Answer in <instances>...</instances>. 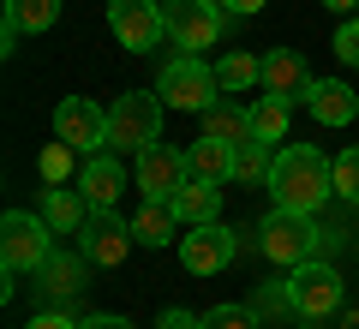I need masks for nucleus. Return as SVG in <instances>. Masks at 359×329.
Returning <instances> with one entry per match:
<instances>
[{
  "mask_svg": "<svg viewBox=\"0 0 359 329\" xmlns=\"http://www.w3.org/2000/svg\"><path fill=\"white\" fill-rule=\"evenodd\" d=\"M25 329H84V323H78L72 311H36V317L25 323Z\"/></svg>",
  "mask_w": 359,
  "mask_h": 329,
  "instance_id": "7c9ffc66",
  "label": "nucleus"
},
{
  "mask_svg": "<svg viewBox=\"0 0 359 329\" xmlns=\"http://www.w3.org/2000/svg\"><path fill=\"white\" fill-rule=\"evenodd\" d=\"M335 192H341L347 203H359V144L335 156Z\"/></svg>",
  "mask_w": 359,
  "mask_h": 329,
  "instance_id": "bb28decb",
  "label": "nucleus"
},
{
  "mask_svg": "<svg viewBox=\"0 0 359 329\" xmlns=\"http://www.w3.org/2000/svg\"><path fill=\"white\" fill-rule=\"evenodd\" d=\"M132 174H138V192H144V198L168 203L186 180H192V168H186V150H174V144H150V150H138Z\"/></svg>",
  "mask_w": 359,
  "mask_h": 329,
  "instance_id": "1a4fd4ad",
  "label": "nucleus"
},
{
  "mask_svg": "<svg viewBox=\"0 0 359 329\" xmlns=\"http://www.w3.org/2000/svg\"><path fill=\"white\" fill-rule=\"evenodd\" d=\"M252 311H257V317H287V311H294L287 281H264V288H257V300H252Z\"/></svg>",
  "mask_w": 359,
  "mask_h": 329,
  "instance_id": "a878e982",
  "label": "nucleus"
},
{
  "mask_svg": "<svg viewBox=\"0 0 359 329\" xmlns=\"http://www.w3.org/2000/svg\"><path fill=\"white\" fill-rule=\"evenodd\" d=\"M204 132L210 138H228L233 150H240V144H252V114H245V108H204Z\"/></svg>",
  "mask_w": 359,
  "mask_h": 329,
  "instance_id": "4be33fe9",
  "label": "nucleus"
},
{
  "mask_svg": "<svg viewBox=\"0 0 359 329\" xmlns=\"http://www.w3.org/2000/svg\"><path fill=\"white\" fill-rule=\"evenodd\" d=\"M306 114L318 120V126H347V120L359 114V96L341 84V78H311V90H306Z\"/></svg>",
  "mask_w": 359,
  "mask_h": 329,
  "instance_id": "2eb2a0df",
  "label": "nucleus"
},
{
  "mask_svg": "<svg viewBox=\"0 0 359 329\" xmlns=\"http://www.w3.org/2000/svg\"><path fill=\"white\" fill-rule=\"evenodd\" d=\"M72 144H48V150H42V180H48V186H66V174H72Z\"/></svg>",
  "mask_w": 359,
  "mask_h": 329,
  "instance_id": "c85d7f7f",
  "label": "nucleus"
},
{
  "mask_svg": "<svg viewBox=\"0 0 359 329\" xmlns=\"http://www.w3.org/2000/svg\"><path fill=\"white\" fill-rule=\"evenodd\" d=\"M84 269H96L84 252H60V246H54L48 264L36 269V288L48 293V300H78V293H84Z\"/></svg>",
  "mask_w": 359,
  "mask_h": 329,
  "instance_id": "4468645a",
  "label": "nucleus"
},
{
  "mask_svg": "<svg viewBox=\"0 0 359 329\" xmlns=\"http://www.w3.org/2000/svg\"><path fill=\"white\" fill-rule=\"evenodd\" d=\"M341 329H359V311H341Z\"/></svg>",
  "mask_w": 359,
  "mask_h": 329,
  "instance_id": "f704fd0d",
  "label": "nucleus"
},
{
  "mask_svg": "<svg viewBox=\"0 0 359 329\" xmlns=\"http://www.w3.org/2000/svg\"><path fill=\"white\" fill-rule=\"evenodd\" d=\"M90 198H84V186H54L48 192V203H42V222H48L60 240H72V234H84V222H90Z\"/></svg>",
  "mask_w": 359,
  "mask_h": 329,
  "instance_id": "dca6fc26",
  "label": "nucleus"
},
{
  "mask_svg": "<svg viewBox=\"0 0 359 329\" xmlns=\"http://www.w3.org/2000/svg\"><path fill=\"white\" fill-rule=\"evenodd\" d=\"M168 203H174V215L186 222V228H204V222L222 215V186H210V180H186Z\"/></svg>",
  "mask_w": 359,
  "mask_h": 329,
  "instance_id": "6ab92c4d",
  "label": "nucleus"
},
{
  "mask_svg": "<svg viewBox=\"0 0 359 329\" xmlns=\"http://www.w3.org/2000/svg\"><path fill=\"white\" fill-rule=\"evenodd\" d=\"M269 168H276V144H240L233 150V180H269Z\"/></svg>",
  "mask_w": 359,
  "mask_h": 329,
  "instance_id": "b1692460",
  "label": "nucleus"
},
{
  "mask_svg": "<svg viewBox=\"0 0 359 329\" xmlns=\"http://www.w3.org/2000/svg\"><path fill=\"white\" fill-rule=\"evenodd\" d=\"M245 114H252V138L257 144H276L287 132V102H276V96H257Z\"/></svg>",
  "mask_w": 359,
  "mask_h": 329,
  "instance_id": "5701e85b",
  "label": "nucleus"
},
{
  "mask_svg": "<svg viewBox=\"0 0 359 329\" xmlns=\"http://www.w3.org/2000/svg\"><path fill=\"white\" fill-rule=\"evenodd\" d=\"M257 66H264V60H252V54L228 48V54L216 60V84H222V90H245V84H257Z\"/></svg>",
  "mask_w": 359,
  "mask_h": 329,
  "instance_id": "393cba45",
  "label": "nucleus"
},
{
  "mask_svg": "<svg viewBox=\"0 0 359 329\" xmlns=\"http://www.w3.org/2000/svg\"><path fill=\"white\" fill-rule=\"evenodd\" d=\"M54 252V228L42 222V215L30 210H6V222H0V257H6V276H36L42 264H48Z\"/></svg>",
  "mask_w": 359,
  "mask_h": 329,
  "instance_id": "20e7f679",
  "label": "nucleus"
},
{
  "mask_svg": "<svg viewBox=\"0 0 359 329\" xmlns=\"http://www.w3.org/2000/svg\"><path fill=\"white\" fill-rule=\"evenodd\" d=\"M162 25L180 42V54H198V48H216L222 42L228 13H222V0H162Z\"/></svg>",
  "mask_w": 359,
  "mask_h": 329,
  "instance_id": "39448f33",
  "label": "nucleus"
},
{
  "mask_svg": "<svg viewBox=\"0 0 359 329\" xmlns=\"http://www.w3.org/2000/svg\"><path fill=\"white\" fill-rule=\"evenodd\" d=\"M257 84H264L276 102H306V90H311L306 54H299V48H269L264 66H257Z\"/></svg>",
  "mask_w": 359,
  "mask_h": 329,
  "instance_id": "ddd939ff",
  "label": "nucleus"
},
{
  "mask_svg": "<svg viewBox=\"0 0 359 329\" xmlns=\"http://www.w3.org/2000/svg\"><path fill=\"white\" fill-rule=\"evenodd\" d=\"M132 246H138L132 222H120L114 210H96L84 222V246H78V252H84L96 269H114V264H126V257H132Z\"/></svg>",
  "mask_w": 359,
  "mask_h": 329,
  "instance_id": "9b49d317",
  "label": "nucleus"
},
{
  "mask_svg": "<svg viewBox=\"0 0 359 329\" xmlns=\"http://www.w3.org/2000/svg\"><path fill=\"white\" fill-rule=\"evenodd\" d=\"M54 138L72 150H108V108H96L90 96H66L54 108Z\"/></svg>",
  "mask_w": 359,
  "mask_h": 329,
  "instance_id": "9d476101",
  "label": "nucleus"
},
{
  "mask_svg": "<svg viewBox=\"0 0 359 329\" xmlns=\"http://www.w3.org/2000/svg\"><path fill=\"white\" fill-rule=\"evenodd\" d=\"M204 329H257V311L252 305H216V311H204Z\"/></svg>",
  "mask_w": 359,
  "mask_h": 329,
  "instance_id": "cd10ccee",
  "label": "nucleus"
},
{
  "mask_svg": "<svg viewBox=\"0 0 359 329\" xmlns=\"http://www.w3.org/2000/svg\"><path fill=\"white\" fill-rule=\"evenodd\" d=\"M156 329H204V317H192V311H162V323Z\"/></svg>",
  "mask_w": 359,
  "mask_h": 329,
  "instance_id": "2f4dec72",
  "label": "nucleus"
},
{
  "mask_svg": "<svg viewBox=\"0 0 359 329\" xmlns=\"http://www.w3.org/2000/svg\"><path fill=\"white\" fill-rule=\"evenodd\" d=\"M269 0H222V13L228 18H252V13H264Z\"/></svg>",
  "mask_w": 359,
  "mask_h": 329,
  "instance_id": "473e14b6",
  "label": "nucleus"
},
{
  "mask_svg": "<svg viewBox=\"0 0 359 329\" xmlns=\"http://www.w3.org/2000/svg\"><path fill=\"white\" fill-rule=\"evenodd\" d=\"M108 30H114L120 48H132V54L156 48V42L168 36V25H162V0H108Z\"/></svg>",
  "mask_w": 359,
  "mask_h": 329,
  "instance_id": "6e6552de",
  "label": "nucleus"
},
{
  "mask_svg": "<svg viewBox=\"0 0 359 329\" xmlns=\"http://www.w3.org/2000/svg\"><path fill=\"white\" fill-rule=\"evenodd\" d=\"M233 228H222V222H204V228H192L186 240H180V264L192 269V276H216V269L233 264Z\"/></svg>",
  "mask_w": 359,
  "mask_h": 329,
  "instance_id": "f8f14e48",
  "label": "nucleus"
},
{
  "mask_svg": "<svg viewBox=\"0 0 359 329\" xmlns=\"http://www.w3.org/2000/svg\"><path fill=\"white\" fill-rule=\"evenodd\" d=\"M287 293H294V317L299 323H323V317H341V305H347V288H341V276H335L330 264H299L294 276H287Z\"/></svg>",
  "mask_w": 359,
  "mask_h": 329,
  "instance_id": "423d86ee",
  "label": "nucleus"
},
{
  "mask_svg": "<svg viewBox=\"0 0 359 329\" xmlns=\"http://www.w3.org/2000/svg\"><path fill=\"white\" fill-rule=\"evenodd\" d=\"M180 228H186V222L174 215V203H156V198H144V210L132 215V234H138V246H174Z\"/></svg>",
  "mask_w": 359,
  "mask_h": 329,
  "instance_id": "412c9836",
  "label": "nucleus"
},
{
  "mask_svg": "<svg viewBox=\"0 0 359 329\" xmlns=\"http://www.w3.org/2000/svg\"><path fill=\"white\" fill-rule=\"evenodd\" d=\"M186 168H192V180H210V186H228L233 180V144L228 138H198L186 144Z\"/></svg>",
  "mask_w": 359,
  "mask_h": 329,
  "instance_id": "f3484780",
  "label": "nucleus"
},
{
  "mask_svg": "<svg viewBox=\"0 0 359 329\" xmlns=\"http://www.w3.org/2000/svg\"><path fill=\"white\" fill-rule=\"evenodd\" d=\"M84 329H132L126 317H84Z\"/></svg>",
  "mask_w": 359,
  "mask_h": 329,
  "instance_id": "72a5a7b5",
  "label": "nucleus"
},
{
  "mask_svg": "<svg viewBox=\"0 0 359 329\" xmlns=\"http://www.w3.org/2000/svg\"><path fill=\"white\" fill-rule=\"evenodd\" d=\"M335 54H341L347 66H359V18H347V25L335 30Z\"/></svg>",
  "mask_w": 359,
  "mask_h": 329,
  "instance_id": "c756f323",
  "label": "nucleus"
},
{
  "mask_svg": "<svg viewBox=\"0 0 359 329\" xmlns=\"http://www.w3.org/2000/svg\"><path fill=\"white\" fill-rule=\"evenodd\" d=\"M162 138V96L156 90H132L108 108V150H150Z\"/></svg>",
  "mask_w": 359,
  "mask_h": 329,
  "instance_id": "7ed1b4c3",
  "label": "nucleus"
},
{
  "mask_svg": "<svg viewBox=\"0 0 359 329\" xmlns=\"http://www.w3.org/2000/svg\"><path fill=\"white\" fill-rule=\"evenodd\" d=\"M257 234H264V257L269 264H287V269L311 264L323 252V234H318V222L306 210H269Z\"/></svg>",
  "mask_w": 359,
  "mask_h": 329,
  "instance_id": "f03ea898",
  "label": "nucleus"
},
{
  "mask_svg": "<svg viewBox=\"0 0 359 329\" xmlns=\"http://www.w3.org/2000/svg\"><path fill=\"white\" fill-rule=\"evenodd\" d=\"M216 66H204L198 54H180V60L162 66V78H156V96L168 102V108H192V114H204V108H216Z\"/></svg>",
  "mask_w": 359,
  "mask_h": 329,
  "instance_id": "0eeeda50",
  "label": "nucleus"
},
{
  "mask_svg": "<svg viewBox=\"0 0 359 329\" xmlns=\"http://www.w3.org/2000/svg\"><path fill=\"white\" fill-rule=\"evenodd\" d=\"M60 18V0H6V30H0V48H13L25 30H48Z\"/></svg>",
  "mask_w": 359,
  "mask_h": 329,
  "instance_id": "aec40b11",
  "label": "nucleus"
},
{
  "mask_svg": "<svg viewBox=\"0 0 359 329\" xmlns=\"http://www.w3.org/2000/svg\"><path fill=\"white\" fill-rule=\"evenodd\" d=\"M269 198H276V210H323V198L335 192V162H323V150H311V144H287V150H276V168H269Z\"/></svg>",
  "mask_w": 359,
  "mask_h": 329,
  "instance_id": "f257e3e1",
  "label": "nucleus"
},
{
  "mask_svg": "<svg viewBox=\"0 0 359 329\" xmlns=\"http://www.w3.org/2000/svg\"><path fill=\"white\" fill-rule=\"evenodd\" d=\"M323 6H330V13H347V6H353V0H323Z\"/></svg>",
  "mask_w": 359,
  "mask_h": 329,
  "instance_id": "c9c22d12",
  "label": "nucleus"
},
{
  "mask_svg": "<svg viewBox=\"0 0 359 329\" xmlns=\"http://www.w3.org/2000/svg\"><path fill=\"white\" fill-rule=\"evenodd\" d=\"M84 198H90V210H114L120 203V192H126V168L114 162V156H90L84 162Z\"/></svg>",
  "mask_w": 359,
  "mask_h": 329,
  "instance_id": "a211bd4d",
  "label": "nucleus"
}]
</instances>
